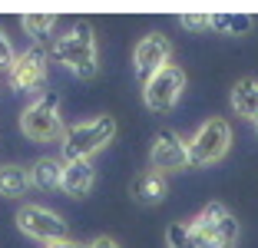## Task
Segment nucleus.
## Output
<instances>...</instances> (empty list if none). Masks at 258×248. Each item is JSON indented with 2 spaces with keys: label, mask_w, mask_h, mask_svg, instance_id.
<instances>
[{
  "label": "nucleus",
  "mask_w": 258,
  "mask_h": 248,
  "mask_svg": "<svg viewBox=\"0 0 258 248\" xmlns=\"http://www.w3.org/2000/svg\"><path fill=\"white\" fill-rule=\"evenodd\" d=\"M53 56L56 63L70 70L76 80H93L99 70V53H96V33H93L90 23H76L70 27L63 37H56L53 43Z\"/></svg>",
  "instance_id": "nucleus-1"
},
{
  "label": "nucleus",
  "mask_w": 258,
  "mask_h": 248,
  "mask_svg": "<svg viewBox=\"0 0 258 248\" xmlns=\"http://www.w3.org/2000/svg\"><path fill=\"white\" fill-rule=\"evenodd\" d=\"M116 136V119L113 116H96V119L76 122L63 133L60 146H63V162L73 159H93L96 152H103Z\"/></svg>",
  "instance_id": "nucleus-2"
},
{
  "label": "nucleus",
  "mask_w": 258,
  "mask_h": 248,
  "mask_svg": "<svg viewBox=\"0 0 258 248\" xmlns=\"http://www.w3.org/2000/svg\"><path fill=\"white\" fill-rule=\"evenodd\" d=\"M20 133L33 143H53L63 139V119H60V103L53 93H40L27 109L20 113Z\"/></svg>",
  "instance_id": "nucleus-3"
},
{
  "label": "nucleus",
  "mask_w": 258,
  "mask_h": 248,
  "mask_svg": "<svg viewBox=\"0 0 258 248\" xmlns=\"http://www.w3.org/2000/svg\"><path fill=\"white\" fill-rule=\"evenodd\" d=\"M185 146H189V165H215L232 149V126L219 116H212L196 129V136Z\"/></svg>",
  "instance_id": "nucleus-4"
},
{
  "label": "nucleus",
  "mask_w": 258,
  "mask_h": 248,
  "mask_svg": "<svg viewBox=\"0 0 258 248\" xmlns=\"http://www.w3.org/2000/svg\"><path fill=\"white\" fill-rule=\"evenodd\" d=\"M182 90H185V70L175 63H166L159 73H152L143 83V103L152 113H169L182 99Z\"/></svg>",
  "instance_id": "nucleus-5"
},
{
  "label": "nucleus",
  "mask_w": 258,
  "mask_h": 248,
  "mask_svg": "<svg viewBox=\"0 0 258 248\" xmlns=\"http://www.w3.org/2000/svg\"><path fill=\"white\" fill-rule=\"evenodd\" d=\"M17 228H20L27 238H37V241H43V245L67 238V222H63L56 212L43 209V205H23V209L17 212Z\"/></svg>",
  "instance_id": "nucleus-6"
},
{
  "label": "nucleus",
  "mask_w": 258,
  "mask_h": 248,
  "mask_svg": "<svg viewBox=\"0 0 258 248\" xmlns=\"http://www.w3.org/2000/svg\"><path fill=\"white\" fill-rule=\"evenodd\" d=\"M192 225L202 235H209L212 241L225 245V248H235V241H238V218H235V212L225 209L222 202H209L192 218Z\"/></svg>",
  "instance_id": "nucleus-7"
},
{
  "label": "nucleus",
  "mask_w": 258,
  "mask_h": 248,
  "mask_svg": "<svg viewBox=\"0 0 258 248\" xmlns=\"http://www.w3.org/2000/svg\"><path fill=\"white\" fill-rule=\"evenodd\" d=\"M149 162L159 175H169V172H182L189 165V146L179 139L175 133L162 129L156 139H152V149H149Z\"/></svg>",
  "instance_id": "nucleus-8"
},
{
  "label": "nucleus",
  "mask_w": 258,
  "mask_h": 248,
  "mask_svg": "<svg viewBox=\"0 0 258 248\" xmlns=\"http://www.w3.org/2000/svg\"><path fill=\"white\" fill-rule=\"evenodd\" d=\"M7 76H10L14 90H40L46 83V53L40 46H30V50L17 53Z\"/></svg>",
  "instance_id": "nucleus-9"
},
{
  "label": "nucleus",
  "mask_w": 258,
  "mask_h": 248,
  "mask_svg": "<svg viewBox=\"0 0 258 248\" xmlns=\"http://www.w3.org/2000/svg\"><path fill=\"white\" fill-rule=\"evenodd\" d=\"M169 56H172V43H169V37H162V33H146V37L136 43V50H133L136 76L146 83L152 73H159V70L166 67Z\"/></svg>",
  "instance_id": "nucleus-10"
},
{
  "label": "nucleus",
  "mask_w": 258,
  "mask_h": 248,
  "mask_svg": "<svg viewBox=\"0 0 258 248\" xmlns=\"http://www.w3.org/2000/svg\"><path fill=\"white\" fill-rule=\"evenodd\" d=\"M93 185H96V169H93L90 159H73V162H63L60 189L67 192L70 199H83V196H90Z\"/></svg>",
  "instance_id": "nucleus-11"
},
{
  "label": "nucleus",
  "mask_w": 258,
  "mask_h": 248,
  "mask_svg": "<svg viewBox=\"0 0 258 248\" xmlns=\"http://www.w3.org/2000/svg\"><path fill=\"white\" fill-rule=\"evenodd\" d=\"M129 192H133V199H136L139 205H159L162 199H166V175H159L156 169H146V172H139L136 179H133V185H129Z\"/></svg>",
  "instance_id": "nucleus-12"
},
{
  "label": "nucleus",
  "mask_w": 258,
  "mask_h": 248,
  "mask_svg": "<svg viewBox=\"0 0 258 248\" xmlns=\"http://www.w3.org/2000/svg\"><path fill=\"white\" fill-rule=\"evenodd\" d=\"M232 109H235L242 119H258V80L245 76L232 86Z\"/></svg>",
  "instance_id": "nucleus-13"
},
{
  "label": "nucleus",
  "mask_w": 258,
  "mask_h": 248,
  "mask_svg": "<svg viewBox=\"0 0 258 248\" xmlns=\"http://www.w3.org/2000/svg\"><path fill=\"white\" fill-rule=\"evenodd\" d=\"M60 179H63V162L60 159H37V162L30 165V185L40 189V192H53V189H60Z\"/></svg>",
  "instance_id": "nucleus-14"
},
{
  "label": "nucleus",
  "mask_w": 258,
  "mask_h": 248,
  "mask_svg": "<svg viewBox=\"0 0 258 248\" xmlns=\"http://www.w3.org/2000/svg\"><path fill=\"white\" fill-rule=\"evenodd\" d=\"M212 30L225 33V37H245L255 30V17L251 14H209Z\"/></svg>",
  "instance_id": "nucleus-15"
},
{
  "label": "nucleus",
  "mask_w": 258,
  "mask_h": 248,
  "mask_svg": "<svg viewBox=\"0 0 258 248\" xmlns=\"http://www.w3.org/2000/svg\"><path fill=\"white\" fill-rule=\"evenodd\" d=\"M30 189V172L23 165H0V196L17 199Z\"/></svg>",
  "instance_id": "nucleus-16"
},
{
  "label": "nucleus",
  "mask_w": 258,
  "mask_h": 248,
  "mask_svg": "<svg viewBox=\"0 0 258 248\" xmlns=\"http://www.w3.org/2000/svg\"><path fill=\"white\" fill-rule=\"evenodd\" d=\"M20 23H23V30L30 33L33 40H46L50 33L56 30V14H23L20 17Z\"/></svg>",
  "instance_id": "nucleus-17"
},
{
  "label": "nucleus",
  "mask_w": 258,
  "mask_h": 248,
  "mask_svg": "<svg viewBox=\"0 0 258 248\" xmlns=\"http://www.w3.org/2000/svg\"><path fill=\"white\" fill-rule=\"evenodd\" d=\"M179 23H182L185 30H192V33L212 30V20H209V14H182V17H179Z\"/></svg>",
  "instance_id": "nucleus-18"
},
{
  "label": "nucleus",
  "mask_w": 258,
  "mask_h": 248,
  "mask_svg": "<svg viewBox=\"0 0 258 248\" xmlns=\"http://www.w3.org/2000/svg\"><path fill=\"white\" fill-rule=\"evenodd\" d=\"M10 63H14V46H10L7 33L0 30V70L7 73V70H10Z\"/></svg>",
  "instance_id": "nucleus-19"
},
{
  "label": "nucleus",
  "mask_w": 258,
  "mask_h": 248,
  "mask_svg": "<svg viewBox=\"0 0 258 248\" xmlns=\"http://www.w3.org/2000/svg\"><path fill=\"white\" fill-rule=\"evenodd\" d=\"M86 248H119V241H116V238H109V235H99V238H93Z\"/></svg>",
  "instance_id": "nucleus-20"
},
{
  "label": "nucleus",
  "mask_w": 258,
  "mask_h": 248,
  "mask_svg": "<svg viewBox=\"0 0 258 248\" xmlns=\"http://www.w3.org/2000/svg\"><path fill=\"white\" fill-rule=\"evenodd\" d=\"M46 248H86V245H80V241H73V238H60V241H50Z\"/></svg>",
  "instance_id": "nucleus-21"
},
{
  "label": "nucleus",
  "mask_w": 258,
  "mask_h": 248,
  "mask_svg": "<svg viewBox=\"0 0 258 248\" xmlns=\"http://www.w3.org/2000/svg\"><path fill=\"white\" fill-rule=\"evenodd\" d=\"M255 129H258V119H255Z\"/></svg>",
  "instance_id": "nucleus-22"
}]
</instances>
